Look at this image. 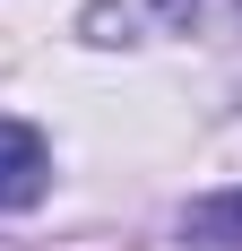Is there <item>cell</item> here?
Masks as SVG:
<instances>
[{
	"label": "cell",
	"mask_w": 242,
	"mask_h": 251,
	"mask_svg": "<svg viewBox=\"0 0 242 251\" xmlns=\"http://www.w3.org/2000/svg\"><path fill=\"white\" fill-rule=\"evenodd\" d=\"M44 191H52V148H44V130L0 113V208H35Z\"/></svg>",
	"instance_id": "cell-1"
},
{
	"label": "cell",
	"mask_w": 242,
	"mask_h": 251,
	"mask_svg": "<svg viewBox=\"0 0 242 251\" xmlns=\"http://www.w3.org/2000/svg\"><path fill=\"white\" fill-rule=\"evenodd\" d=\"M182 234H191V243H217V251H242V191L191 200V208H182Z\"/></svg>",
	"instance_id": "cell-2"
}]
</instances>
